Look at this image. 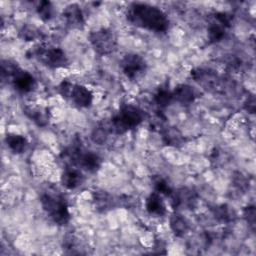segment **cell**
I'll return each instance as SVG.
<instances>
[{
    "mask_svg": "<svg viewBox=\"0 0 256 256\" xmlns=\"http://www.w3.org/2000/svg\"><path fill=\"white\" fill-rule=\"evenodd\" d=\"M126 17L133 25L151 32L163 33L170 26V20L162 9L146 3H132Z\"/></svg>",
    "mask_w": 256,
    "mask_h": 256,
    "instance_id": "obj_1",
    "label": "cell"
},
{
    "mask_svg": "<svg viewBox=\"0 0 256 256\" xmlns=\"http://www.w3.org/2000/svg\"><path fill=\"white\" fill-rule=\"evenodd\" d=\"M144 118L145 113L141 108L133 104H124L112 117L109 125L112 132L123 134L138 127L144 121Z\"/></svg>",
    "mask_w": 256,
    "mask_h": 256,
    "instance_id": "obj_2",
    "label": "cell"
},
{
    "mask_svg": "<svg viewBox=\"0 0 256 256\" xmlns=\"http://www.w3.org/2000/svg\"><path fill=\"white\" fill-rule=\"evenodd\" d=\"M40 203L49 218L58 225H66L70 220V212L66 198L59 192H44Z\"/></svg>",
    "mask_w": 256,
    "mask_h": 256,
    "instance_id": "obj_3",
    "label": "cell"
},
{
    "mask_svg": "<svg viewBox=\"0 0 256 256\" xmlns=\"http://www.w3.org/2000/svg\"><path fill=\"white\" fill-rule=\"evenodd\" d=\"M30 56L52 69L66 68L69 66V59L60 47L39 44L30 50Z\"/></svg>",
    "mask_w": 256,
    "mask_h": 256,
    "instance_id": "obj_4",
    "label": "cell"
},
{
    "mask_svg": "<svg viewBox=\"0 0 256 256\" xmlns=\"http://www.w3.org/2000/svg\"><path fill=\"white\" fill-rule=\"evenodd\" d=\"M89 42L94 51L100 56L112 54L117 49V38L113 31L100 28L89 34Z\"/></svg>",
    "mask_w": 256,
    "mask_h": 256,
    "instance_id": "obj_5",
    "label": "cell"
},
{
    "mask_svg": "<svg viewBox=\"0 0 256 256\" xmlns=\"http://www.w3.org/2000/svg\"><path fill=\"white\" fill-rule=\"evenodd\" d=\"M120 68L127 78L135 80L145 73L147 70V62L137 53H128L121 59Z\"/></svg>",
    "mask_w": 256,
    "mask_h": 256,
    "instance_id": "obj_6",
    "label": "cell"
},
{
    "mask_svg": "<svg viewBox=\"0 0 256 256\" xmlns=\"http://www.w3.org/2000/svg\"><path fill=\"white\" fill-rule=\"evenodd\" d=\"M232 15L226 12H217L214 14L212 21L208 24L207 33L211 42L216 43L221 41L227 32V29L231 26Z\"/></svg>",
    "mask_w": 256,
    "mask_h": 256,
    "instance_id": "obj_7",
    "label": "cell"
},
{
    "mask_svg": "<svg viewBox=\"0 0 256 256\" xmlns=\"http://www.w3.org/2000/svg\"><path fill=\"white\" fill-rule=\"evenodd\" d=\"M69 156L72 163H76L82 169L90 173L98 171L102 163L99 155L92 151H83L82 149L79 150L76 148L69 152Z\"/></svg>",
    "mask_w": 256,
    "mask_h": 256,
    "instance_id": "obj_8",
    "label": "cell"
},
{
    "mask_svg": "<svg viewBox=\"0 0 256 256\" xmlns=\"http://www.w3.org/2000/svg\"><path fill=\"white\" fill-rule=\"evenodd\" d=\"M8 79H10L12 86L19 93H30L37 87V81L35 77L31 73L21 69L19 66L14 69Z\"/></svg>",
    "mask_w": 256,
    "mask_h": 256,
    "instance_id": "obj_9",
    "label": "cell"
},
{
    "mask_svg": "<svg viewBox=\"0 0 256 256\" xmlns=\"http://www.w3.org/2000/svg\"><path fill=\"white\" fill-rule=\"evenodd\" d=\"M67 99H70L79 108H88L92 105L93 94L86 86L73 83Z\"/></svg>",
    "mask_w": 256,
    "mask_h": 256,
    "instance_id": "obj_10",
    "label": "cell"
},
{
    "mask_svg": "<svg viewBox=\"0 0 256 256\" xmlns=\"http://www.w3.org/2000/svg\"><path fill=\"white\" fill-rule=\"evenodd\" d=\"M85 180L83 173L80 169L75 167H67L61 174L60 182L65 189L74 190L80 187Z\"/></svg>",
    "mask_w": 256,
    "mask_h": 256,
    "instance_id": "obj_11",
    "label": "cell"
},
{
    "mask_svg": "<svg viewBox=\"0 0 256 256\" xmlns=\"http://www.w3.org/2000/svg\"><path fill=\"white\" fill-rule=\"evenodd\" d=\"M24 114L29 118L33 123L39 127H45L49 124L50 113L49 110L42 106L37 105H28L23 109Z\"/></svg>",
    "mask_w": 256,
    "mask_h": 256,
    "instance_id": "obj_12",
    "label": "cell"
},
{
    "mask_svg": "<svg viewBox=\"0 0 256 256\" xmlns=\"http://www.w3.org/2000/svg\"><path fill=\"white\" fill-rule=\"evenodd\" d=\"M146 211L155 217H162L166 214V205L161 194L157 192L151 193L145 201Z\"/></svg>",
    "mask_w": 256,
    "mask_h": 256,
    "instance_id": "obj_13",
    "label": "cell"
},
{
    "mask_svg": "<svg viewBox=\"0 0 256 256\" xmlns=\"http://www.w3.org/2000/svg\"><path fill=\"white\" fill-rule=\"evenodd\" d=\"M63 17L67 24L74 28H79L84 23V15L78 4H69L63 10Z\"/></svg>",
    "mask_w": 256,
    "mask_h": 256,
    "instance_id": "obj_14",
    "label": "cell"
},
{
    "mask_svg": "<svg viewBox=\"0 0 256 256\" xmlns=\"http://www.w3.org/2000/svg\"><path fill=\"white\" fill-rule=\"evenodd\" d=\"M172 93L174 101L182 105H189L192 102H194L196 98L194 89L187 84H179L174 88Z\"/></svg>",
    "mask_w": 256,
    "mask_h": 256,
    "instance_id": "obj_15",
    "label": "cell"
},
{
    "mask_svg": "<svg viewBox=\"0 0 256 256\" xmlns=\"http://www.w3.org/2000/svg\"><path fill=\"white\" fill-rule=\"evenodd\" d=\"M170 196H172V202H173L174 208H179V207L191 208L195 202V198L192 191L188 189H180L177 192L176 191L172 192Z\"/></svg>",
    "mask_w": 256,
    "mask_h": 256,
    "instance_id": "obj_16",
    "label": "cell"
},
{
    "mask_svg": "<svg viewBox=\"0 0 256 256\" xmlns=\"http://www.w3.org/2000/svg\"><path fill=\"white\" fill-rule=\"evenodd\" d=\"M6 144L7 147L14 153V154H21L23 153L27 146H28V141L26 137L20 134L16 133H9L6 136Z\"/></svg>",
    "mask_w": 256,
    "mask_h": 256,
    "instance_id": "obj_17",
    "label": "cell"
},
{
    "mask_svg": "<svg viewBox=\"0 0 256 256\" xmlns=\"http://www.w3.org/2000/svg\"><path fill=\"white\" fill-rule=\"evenodd\" d=\"M170 228L172 232L178 236H184L189 230V224L187 220L180 214H173L170 218Z\"/></svg>",
    "mask_w": 256,
    "mask_h": 256,
    "instance_id": "obj_18",
    "label": "cell"
},
{
    "mask_svg": "<svg viewBox=\"0 0 256 256\" xmlns=\"http://www.w3.org/2000/svg\"><path fill=\"white\" fill-rule=\"evenodd\" d=\"M153 100L157 106H159L160 108H165L174 101L173 93L169 89L159 88L154 94Z\"/></svg>",
    "mask_w": 256,
    "mask_h": 256,
    "instance_id": "obj_19",
    "label": "cell"
},
{
    "mask_svg": "<svg viewBox=\"0 0 256 256\" xmlns=\"http://www.w3.org/2000/svg\"><path fill=\"white\" fill-rule=\"evenodd\" d=\"M112 132L110 125L105 126V125H100L98 127H95L91 133V139L94 143L97 145H103L106 143L109 134Z\"/></svg>",
    "mask_w": 256,
    "mask_h": 256,
    "instance_id": "obj_20",
    "label": "cell"
},
{
    "mask_svg": "<svg viewBox=\"0 0 256 256\" xmlns=\"http://www.w3.org/2000/svg\"><path fill=\"white\" fill-rule=\"evenodd\" d=\"M36 12L39 18L45 22L51 20L54 15V8L49 1H40L36 6Z\"/></svg>",
    "mask_w": 256,
    "mask_h": 256,
    "instance_id": "obj_21",
    "label": "cell"
},
{
    "mask_svg": "<svg viewBox=\"0 0 256 256\" xmlns=\"http://www.w3.org/2000/svg\"><path fill=\"white\" fill-rule=\"evenodd\" d=\"M154 187H155V192L161 194V195H166V196H170L173 192L172 188L170 187V185L168 184V182L163 179V178H157L156 180H154Z\"/></svg>",
    "mask_w": 256,
    "mask_h": 256,
    "instance_id": "obj_22",
    "label": "cell"
},
{
    "mask_svg": "<svg viewBox=\"0 0 256 256\" xmlns=\"http://www.w3.org/2000/svg\"><path fill=\"white\" fill-rule=\"evenodd\" d=\"M95 203L99 207V209H102L103 211H105L106 209L110 208L112 201H111V198L104 192V193L98 194V196L95 197Z\"/></svg>",
    "mask_w": 256,
    "mask_h": 256,
    "instance_id": "obj_23",
    "label": "cell"
},
{
    "mask_svg": "<svg viewBox=\"0 0 256 256\" xmlns=\"http://www.w3.org/2000/svg\"><path fill=\"white\" fill-rule=\"evenodd\" d=\"M244 218L247 221V223L252 227V229H254L255 227V220H256V211H255V207L254 206H248L244 209L243 212Z\"/></svg>",
    "mask_w": 256,
    "mask_h": 256,
    "instance_id": "obj_24",
    "label": "cell"
},
{
    "mask_svg": "<svg viewBox=\"0 0 256 256\" xmlns=\"http://www.w3.org/2000/svg\"><path fill=\"white\" fill-rule=\"evenodd\" d=\"M166 138V142L169 145H177L181 141V135L177 130H169L166 132V135L164 136Z\"/></svg>",
    "mask_w": 256,
    "mask_h": 256,
    "instance_id": "obj_25",
    "label": "cell"
},
{
    "mask_svg": "<svg viewBox=\"0 0 256 256\" xmlns=\"http://www.w3.org/2000/svg\"><path fill=\"white\" fill-rule=\"evenodd\" d=\"M72 84H73V83L70 82V81L67 80V79L63 80V81L59 84V86H58V91H59L60 95H61L63 98H65V99L68 98V95H69V93H70V89H71V87H72Z\"/></svg>",
    "mask_w": 256,
    "mask_h": 256,
    "instance_id": "obj_26",
    "label": "cell"
},
{
    "mask_svg": "<svg viewBox=\"0 0 256 256\" xmlns=\"http://www.w3.org/2000/svg\"><path fill=\"white\" fill-rule=\"evenodd\" d=\"M244 107L249 113H254L256 109V102H255V97L254 95L248 96L246 101L244 102Z\"/></svg>",
    "mask_w": 256,
    "mask_h": 256,
    "instance_id": "obj_27",
    "label": "cell"
}]
</instances>
